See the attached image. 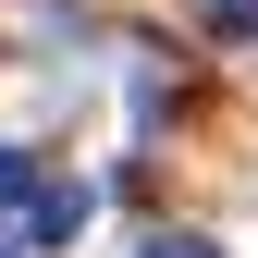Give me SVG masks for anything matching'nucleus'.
Here are the masks:
<instances>
[{"label":"nucleus","instance_id":"obj_2","mask_svg":"<svg viewBox=\"0 0 258 258\" xmlns=\"http://www.w3.org/2000/svg\"><path fill=\"white\" fill-rule=\"evenodd\" d=\"M25 197H37V160H25V148H0V209H25Z\"/></svg>","mask_w":258,"mask_h":258},{"label":"nucleus","instance_id":"obj_4","mask_svg":"<svg viewBox=\"0 0 258 258\" xmlns=\"http://www.w3.org/2000/svg\"><path fill=\"white\" fill-rule=\"evenodd\" d=\"M136 258H221V246H209V234H148Z\"/></svg>","mask_w":258,"mask_h":258},{"label":"nucleus","instance_id":"obj_1","mask_svg":"<svg viewBox=\"0 0 258 258\" xmlns=\"http://www.w3.org/2000/svg\"><path fill=\"white\" fill-rule=\"evenodd\" d=\"M86 209H99L86 184H37V197H25V246H74V234H86Z\"/></svg>","mask_w":258,"mask_h":258},{"label":"nucleus","instance_id":"obj_3","mask_svg":"<svg viewBox=\"0 0 258 258\" xmlns=\"http://www.w3.org/2000/svg\"><path fill=\"white\" fill-rule=\"evenodd\" d=\"M209 13V37H258V0H197Z\"/></svg>","mask_w":258,"mask_h":258}]
</instances>
